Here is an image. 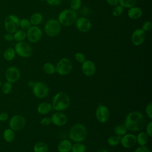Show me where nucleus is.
Masks as SVG:
<instances>
[{
  "mask_svg": "<svg viewBox=\"0 0 152 152\" xmlns=\"http://www.w3.org/2000/svg\"><path fill=\"white\" fill-rule=\"evenodd\" d=\"M5 77L7 81L11 83H15L20 77V71L16 66H10L5 71Z\"/></svg>",
  "mask_w": 152,
  "mask_h": 152,
  "instance_id": "obj_12",
  "label": "nucleus"
},
{
  "mask_svg": "<svg viewBox=\"0 0 152 152\" xmlns=\"http://www.w3.org/2000/svg\"><path fill=\"white\" fill-rule=\"evenodd\" d=\"M87 129L86 126L80 123L74 124L69 131V137L75 142H81L87 137Z\"/></svg>",
  "mask_w": 152,
  "mask_h": 152,
  "instance_id": "obj_3",
  "label": "nucleus"
},
{
  "mask_svg": "<svg viewBox=\"0 0 152 152\" xmlns=\"http://www.w3.org/2000/svg\"><path fill=\"white\" fill-rule=\"evenodd\" d=\"M72 145V144L69 140H63L59 142L57 148L59 152H70Z\"/></svg>",
  "mask_w": 152,
  "mask_h": 152,
  "instance_id": "obj_21",
  "label": "nucleus"
},
{
  "mask_svg": "<svg viewBox=\"0 0 152 152\" xmlns=\"http://www.w3.org/2000/svg\"><path fill=\"white\" fill-rule=\"evenodd\" d=\"M52 109V104L46 102L40 103L37 107V110L41 115H46L49 113Z\"/></svg>",
  "mask_w": 152,
  "mask_h": 152,
  "instance_id": "obj_20",
  "label": "nucleus"
},
{
  "mask_svg": "<svg viewBox=\"0 0 152 152\" xmlns=\"http://www.w3.org/2000/svg\"><path fill=\"white\" fill-rule=\"evenodd\" d=\"M27 40L31 43L39 42L42 36V31L37 26H31L26 31Z\"/></svg>",
  "mask_w": 152,
  "mask_h": 152,
  "instance_id": "obj_9",
  "label": "nucleus"
},
{
  "mask_svg": "<svg viewBox=\"0 0 152 152\" xmlns=\"http://www.w3.org/2000/svg\"><path fill=\"white\" fill-rule=\"evenodd\" d=\"M51 119L52 124L59 126H64L67 122L66 116L60 111H58L53 113L51 116Z\"/></svg>",
  "mask_w": 152,
  "mask_h": 152,
  "instance_id": "obj_18",
  "label": "nucleus"
},
{
  "mask_svg": "<svg viewBox=\"0 0 152 152\" xmlns=\"http://www.w3.org/2000/svg\"><path fill=\"white\" fill-rule=\"evenodd\" d=\"M55 68L58 74L61 75H66L71 72L72 69V64L69 59L63 58L57 62Z\"/></svg>",
  "mask_w": 152,
  "mask_h": 152,
  "instance_id": "obj_7",
  "label": "nucleus"
},
{
  "mask_svg": "<svg viewBox=\"0 0 152 152\" xmlns=\"http://www.w3.org/2000/svg\"><path fill=\"white\" fill-rule=\"evenodd\" d=\"M52 109L56 111H62L66 109L70 104L69 96L64 91L57 93L53 97L52 102Z\"/></svg>",
  "mask_w": 152,
  "mask_h": 152,
  "instance_id": "obj_2",
  "label": "nucleus"
},
{
  "mask_svg": "<svg viewBox=\"0 0 152 152\" xmlns=\"http://www.w3.org/2000/svg\"><path fill=\"white\" fill-rule=\"evenodd\" d=\"M74 58L75 61L80 64L83 63L86 61V56L81 52H77L74 55Z\"/></svg>",
  "mask_w": 152,
  "mask_h": 152,
  "instance_id": "obj_37",
  "label": "nucleus"
},
{
  "mask_svg": "<svg viewBox=\"0 0 152 152\" xmlns=\"http://www.w3.org/2000/svg\"><path fill=\"white\" fill-rule=\"evenodd\" d=\"M41 125L43 126H49L52 124V119L51 118L49 117H45L41 119L40 121Z\"/></svg>",
  "mask_w": 152,
  "mask_h": 152,
  "instance_id": "obj_40",
  "label": "nucleus"
},
{
  "mask_svg": "<svg viewBox=\"0 0 152 152\" xmlns=\"http://www.w3.org/2000/svg\"><path fill=\"white\" fill-rule=\"evenodd\" d=\"M75 24L77 29L81 33L87 32L91 28V23L90 20L84 17L77 18Z\"/></svg>",
  "mask_w": 152,
  "mask_h": 152,
  "instance_id": "obj_13",
  "label": "nucleus"
},
{
  "mask_svg": "<svg viewBox=\"0 0 152 152\" xmlns=\"http://www.w3.org/2000/svg\"><path fill=\"white\" fill-rule=\"evenodd\" d=\"M1 87V81H0V87Z\"/></svg>",
  "mask_w": 152,
  "mask_h": 152,
  "instance_id": "obj_49",
  "label": "nucleus"
},
{
  "mask_svg": "<svg viewBox=\"0 0 152 152\" xmlns=\"http://www.w3.org/2000/svg\"><path fill=\"white\" fill-rule=\"evenodd\" d=\"M145 113L150 119H152V103H150L145 107Z\"/></svg>",
  "mask_w": 152,
  "mask_h": 152,
  "instance_id": "obj_39",
  "label": "nucleus"
},
{
  "mask_svg": "<svg viewBox=\"0 0 152 152\" xmlns=\"http://www.w3.org/2000/svg\"><path fill=\"white\" fill-rule=\"evenodd\" d=\"M86 148L82 142H75L72 145L71 152H86Z\"/></svg>",
  "mask_w": 152,
  "mask_h": 152,
  "instance_id": "obj_31",
  "label": "nucleus"
},
{
  "mask_svg": "<svg viewBox=\"0 0 152 152\" xmlns=\"http://www.w3.org/2000/svg\"><path fill=\"white\" fill-rule=\"evenodd\" d=\"M3 137L6 142H11L14 141L15 138V132L10 128H7L3 132Z\"/></svg>",
  "mask_w": 152,
  "mask_h": 152,
  "instance_id": "obj_25",
  "label": "nucleus"
},
{
  "mask_svg": "<svg viewBox=\"0 0 152 152\" xmlns=\"http://www.w3.org/2000/svg\"><path fill=\"white\" fill-rule=\"evenodd\" d=\"M120 143L125 148H132L137 143L136 136L132 134H126L121 137Z\"/></svg>",
  "mask_w": 152,
  "mask_h": 152,
  "instance_id": "obj_16",
  "label": "nucleus"
},
{
  "mask_svg": "<svg viewBox=\"0 0 152 152\" xmlns=\"http://www.w3.org/2000/svg\"><path fill=\"white\" fill-rule=\"evenodd\" d=\"M109 110L104 105H100L96 109V117L100 123L106 122L109 118Z\"/></svg>",
  "mask_w": 152,
  "mask_h": 152,
  "instance_id": "obj_15",
  "label": "nucleus"
},
{
  "mask_svg": "<svg viewBox=\"0 0 152 152\" xmlns=\"http://www.w3.org/2000/svg\"><path fill=\"white\" fill-rule=\"evenodd\" d=\"M146 37V33L142 28H137L134 31L131 36V42L135 46H140L142 45L145 40Z\"/></svg>",
  "mask_w": 152,
  "mask_h": 152,
  "instance_id": "obj_14",
  "label": "nucleus"
},
{
  "mask_svg": "<svg viewBox=\"0 0 152 152\" xmlns=\"http://www.w3.org/2000/svg\"><path fill=\"white\" fill-rule=\"evenodd\" d=\"M32 90L34 95L39 99L45 97L49 93L48 86L43 82H37L32 87Z\"/></svg>",
  "mask_w": 152,
  "mask_h": 152,
  "instance_id": "obj_11",
  "label": "nucleus"
},
{
  "mask_svg": "<svg viewBox=\"0 0 152 152\" xmlns=\"http://www.w3.org/2000/svg\"><path fill=\"white\" fill-rule=\"evenodd\" d=\"M45 32L49 37H55L58 35L61 30V25L56 19L49 20L45 25Z\"/></svg>",
  "mask_w": 152,
  "mask_h": 152,
  "instance_id": "obj_6",
  "label": "nucleus"
},
{
  "mask_svg": "<svg viewBox=\"0 0 152 152\" xmlns=\"http://www.w3.org/2000/svg\"><path fill=\"white\" fill-rule=\"evenodd\" d=\"M27 33L26 31L22 29H18L16 31L13 33V39L17 42L24 41L26 39Z\"/></svg>",
  "mask_w": 152,
  "mask_h": 152,
  "instance_id": "obj_24",
  "label": "nucleus"
},
{
  "mask_svg": "<svg viewBox=\"0 0 152 152\" xmlns=\"http://www.w3.org/2000/svg\"><path fill=\"white\" fill-rule=\"evenodd\" d=\"M81 0H71L70 2V9L76 11L81 8Z\"/></svg>",
  "mask_w": 152,
  "mask_h": 152,
  "instance_id": "obj_34",
  "label": "nucleus"
},
{
  "mask_svg": "<svg viewBox=\"0 0 152 152\" xmlns=\"http://www.w3.org/2000/svg\"><path fill=\"white\" fill-rule=\"evenodd\" d=\"M124 7H122L121 5L118 4L115 7H113L112 10V14L115 17H119L120 16L123 11H124Z\"/></svg>",
  "mask_w": 152,
  "mask_h": 152,
  "instance_id": "obj_36",
  "label": "nucleus"
},
{
  "mask_svg": "<svg viewBox=\"0 0 152 152\" xmlns=\"http://www.w3.org/2000/svg\"><path fill=\"white\" fill-rule=\"evenodd\" d=\"M46 1L50 6H58L62 3V0H46Z\"/></svg>",
  "mask_w": 152,
  "mask_h": 152,
  "instance_id": "obj_42",
  "label": "nucleus"
},
{
  "mask_svg": "<svg viewBox=\"0 0 152 152\" xmlns=\"http://www.w3.org/2000/svg\"><path fill=\"white\" fill-rule=\"evenodd\" d=\"M34 83L33 82H32V81H30L29 83H28V85L30 86H31V87H33V85H34Z\"/></svg>",
  "mask_w": 152,
  "mask_h": 152,
  "instance_id": "obj_48",
  "label": "nucleus"
},
{
  "mask_svg": "<svg viewBox=\"0 0 152 152\" xmlns=\"http://www.w3.org/2000/svg\"><path fill=\"white\" fill-rule=\"evenodd\" d=\"M43 71L49 75L53 74L56 72L55 66L50 62H46L43 66Z\"/></svg>",
  "mask_w": 152,
  "mask_h": 152,
  "instance_id": "obj_28",
  "label": "nucleus"
},
{
  "mask_svg": "<svg viewBox=\"0 0 152 152\" xmlns=\"http://www.w3.org/2000/svg\"><path fill=\"white\" fill-rule=\"evenodd\" d=\"M127 131H128V129H126L125 124H120L119 125H117L114 128L113 132L116 135L122 137V136H123V135H124L125 134H126Z\"/></svg>",
  "mask_w": 152,
  "mask_h": 152,
  "instance_id": "obj_29",
  "label": "nucleus"
},
{
  "mask_svg": "<svg viewBox=\"0 0 152 152\" xmlns=\"http://www.w3.org/2000/svg\"><path fill=\"white\" fill-rule=\"evenodd\" d=\"M145 129H146V133L149 137L152 136V121H150L148 122L145 125Z\"/></svg>",
  "mask_w": 152,
  "mask_h": 152,
  "instance_id": "obj_41",
  "label": "nucleus"
},
{
  "mask_svg": "<svg viewBox=\"0 0 152 152\" xmlns=\"http://www.w3.org/2000/svg\"><path fill=\"white\" fill-rule=\"evenodd\" d=\"M97 152H109L107 150H106V148H100L99 149Z\"/></svg>",
  "mask_w": 152,
  "mask_h": 152,
  "instance_id": "obj_47",
  "label": "nucleus"
},
{
  "mask_svg": "<svg viewBox=\"0 0 152 152\" xmlns=\"http://www.w3.org/2000/svg\"><path fill=\"white\" fill-rule=\"evenodd\" d=\"M142 15V10L138 7L134 6L129 8L128 11V16L132 20H138L140 18Z\"/></svg>",
  "mask_w": 152,
  "mask_h": 152,
  "instance_id": "obj_19",
  "label": "nucleus"
},
{
  "mask_svg": "<svg viewBox=\"0 0 152 152\" xmlns=\"http://www.w3.org/2000/svg\"><path fill=\"white\" fill-rule=\"evenodd\" d=\"M136 141L140 146L145 145L148 141V135L145 132L141 131L136 136Z\"/></svg>",
  "mask_w": 152,
  "mask_h": 152,
  "instance_id": "obj_22",
  "label": "nucleus"
},
{
  "mask_svg": "<svg viewBox=\"0 0 152 152\" xmlns=\"http://www.w3.org/2000/svg\"><path fill=\"white\" fill-rule=\"evenodd\" d=\"M78 18L76 11L71 9H65L58 16V21L61 26L68 27L74 24Z\"/></svg>",
  "mask_w": 152,
  "mask_h": 152,
  "instance_id": "obj_4",
  "label": "nucleus"
},
{
  "mask_svg": "<svg viewBox=\"0 0 152 152\" xmlns=\"http://www.w3.org/2000/svg\"><path fill=\"white\" fill-rule=\"evenodd\" d=\"M124 124L128 131L137 132L140 131L145 128L147 121L141 112L134 111L127 115Z\"/></svg>",
  "mask_w": 152,
  "mask_h": 152,
  "instance_id": "obj_1",
  "label": "nucleus"
},
{
  "mask_svg": "<svg viewBox=\"0 0 152 152\" xmlns=\"http://www.w3.org/2000/svg\"><path fill=\"white\" fill-rule=\"evenodd\" d=\"M31 26V24L30 22V20H28V19L22 18L21 20H20L19 27L21 29L27 31Z\"/></svg>",
  "mask_w": 152,
  "mask_h": 152,
  "instance_id": "obj_33",
  "label": "nucleus"
},
{
  "mask_svg": "<svg viewBox=\"0 0 152 152\" xmlns=\"http://www.w3.org/2000/svg\"><path fill=\"white\" fill-rule=\"evenodd\" d=\"M15 53L21 58H28L32 54V48L26 42L22 41L17 42L14 46Z\"/></svg>",
  "mask_w": 152,
  "mask_h": 152,
  "instance_id": "obj_8",
  "label": "nucleus"
},
{
  "mask_svg": "<svg viewBox=\"0 0 152 152\" xmlns=\"http://www.w3.org/2000/svg\"><path fill=\"white\" fill-rule=\"evenodd\" d=\"M137 4V0H119V4L124 8H129L135 6Z\"/></svg>",
  "mask_w": 152,
  "mask_h": 152,
  "instance_id": "obj_32",
  "label": "nucleus"
},
{
  "mask_svg": "<svg viewBox=\"0 0 152 152\" xmlns=\"http://www.w3.org/2000/svg\"><path fill=\"white\" fill-rule=\"evenodd\" d=\"M151 27H152L151 22L150 21H146L143 23L141 28L143 31H144L145 32H147L151 30Z\"/></svg>",
  "mask_w": 152,
  "mask_h": 152,
  "instance_id": "obj_38",
  "label": "nucleus"
},
{
  "mask_svg": "<svg viewBox=\"0 0 152 152\" xmlns=\"http://www.w3.org/2000/svg\"><path fill=\"white\" fill-rule=\"evenodd\" d=\"M134 152H151V151L145 145H143L140 146L138 148H137Z\"/></svg>",
  "mask_w": 152,
  "mask_h": 152,
  "instance_id": "obj_43",
  "label": "nucleus"
},
{
  "mask_svg": "<svg viewBox=\"0 0 152 152\" xmlns=\"http://www.w3.org/2000/svg\"><path fill=\"white\" fill-rule=\"evenodd\" d=\"M20 18L14 14H9L4 19V26L7 33L13 34L19 28Z\"/></svg>",
  "mask_w": 152,
  "mask_h": 152,
  "instance_id": "obj_5",
  "label": "nucleus"
},
{
  "mask_svg": "<svg viewBox=\"0 0 152 152\" xmlns=\"http://www.w3.org/2000/svg\"><path fill=\"white\" fill-rule=\"evenodd\" d=\"M26 121L24 116L16 115L10 119L9 121V126L13 131H20L23 129L26 125Z\"/></svg>",
  "mask_w": 152,
  "mask_h": 152,
  "instance_id": "obj_10",
  "label": "nucleus"
},
{
  "mask_svg": "<svg viewBox=\"0 0 152 152\" xmlns=\"http://www.w3.org/2000/svg\"><path fill=\"white\" fill-rule=\"evenodd\" d=\"M81 69L83 74L87 77H91L95 74L96 65L91 60H86L82 63Z\"/></svg>",
  "mask_w": 152,
  "mask_h": 152,
  "instance_id": "obj_17",
  "label": "nucleus"
},
{
  "mask_svg": "<svg viewBox=\"0 0 152 152\" xmlns=\"http://www.w3.org/2000/svg\"><path fill=\"white\" fill-rule=\"evenodd\" d=\"M4 39L6 42H11L14 40L13 39V34L10 33H7L4 35Z\"/></svg>",
  "mask_w": 152,
  "mask_h": 152,
  "instance_id": "obj_44",
  "label": "nucleus"
},
{
  "mask_svg": "<svg viewBox=\"0 0 152 152\" xmlns=\"http://www.w3.org/2000/svg\"><path fill=\"white\" fill-rule=\"evenodd\" d=\"M15 52L14 48H8L4 52V58L7 61H11L13 60L15 56Z\"/></svg>",
  "mask_w": 152,
  "mask_h": 152,
  "instance_id": "obj_26",
  "label": "nucleus"
},
{
  "mask_svg": "<svg viewBox=\"0 0 152 152\" xmlns=\"http://www.w3.org/2000/svg\"><path fill=\"white\" fill-rule=\"evenodd\" d=\"M106 2L109 5L112 7H115L119 4V0H106Z\"/></svg>",
  "mask_w": 152,
  "mask_h": 152,
  "instance_id": "obj_46",
  "label": "nucleus"
},
{
  "mask_svg": "<svg viewBox=\"0 0 152 152\" xmlns=\"http://www.w3.org/2000/svg\"><path fill=\"white\" fill-rule=\"evenodd\" d=\"M121 138V136H119L117 135H111L107 138V142L110 146H112V147L116 146L120 143Z\"/></svg>",
  "mask_w": 152,
  "mask_h": 152,
  "instance_id": "obj_30",
  "label": "nucleus"
},
{
  "mask_svg": "<svg viewBox=\"0 0 152 152\" xmlns=\"http://www.w3.org/2000/svg\"><path fill=\"white\" fill-rule=\"evenodd\" d=\"M8 119V115L6 112H2L0 113V121L5 122Z\"/></svg>",
  "mask_w": 152,
  "mask_h": 152,
  "instance_id": "obj_45",
  "label": "nucleus"
},
{
  "mask_svg": "<svg viewBox=\"0 0 152 152\" xmlns=\"http://www.w3.org/2000/svg\"><path fill=\"white\" fill-rule=\"evenodd\" d=\"M43 19V15L40 12H34L33 13L30 18V22L31 25L33 26H38L42 22Z\"/></svg>",
  "mask_w": 152,
  "mask_h": 152,
  "instance_id": "obj_23",
  "label": "nucleus"
},
{
  "mask_svg": "<svg viewBox=\"0 0 152 152\" xmlns=\"http://www.w3.org/2000/svg\"><path fill=\"white\" fill-rule=\"evenodd\" d=\"M48 146L43 142H38L33 147L34 152H48Z\"/></svg>",
  "mask_w": 152,
  "mask_h": 152,
  "instance_id": "obj_27",
  "label": "nucleus"
},
{
  "mask_svg": "<svg viewBox=\"0 0 152 152\" xmlns=\"http://www.w3.org/2000/svg\"><path fill=\"white\" fill-rule=\"evenodd\" d=\"M12 88V83L8 82V81H6L5 83H4L1 88L2 93L5 94H9L11 91Z\"/></svg>",
  "mask_w": 152,
  "mask_h": 152,
  "instance_id": "obj_35",
  "label": "nucleus"
}]
</instances>
